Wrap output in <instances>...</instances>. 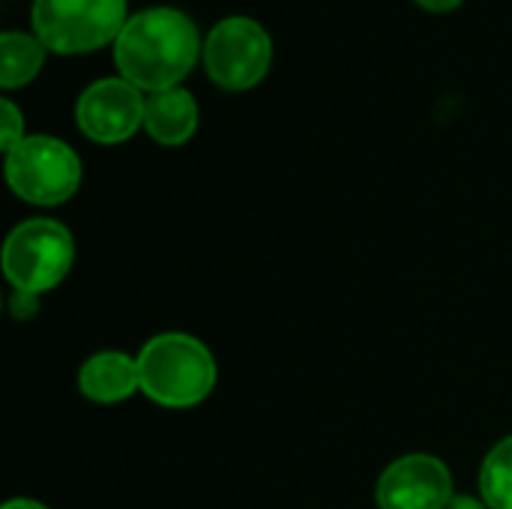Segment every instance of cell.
<instances>
[{
    "label": "cell",
    "instance_id": "cell-1",
    "mask_svg": "<svg viewBox=\"0 0 512 509\" xmlns=\"http://www.w3.org/2000/svg\"><path fill=\"white\" fill-rule=\"evenodd\" d=\"M204 54L195 21L174 6H150L129 15L114 42V63L120 78L141 93H162L180 87Z\"/></svg>",
    "mask_w": 512,
    "mask_h": 509
},
{
    "label": "cell",
    "instance_id": "cell-2",
    "mask_svg": "<svg viewBox=\"0 0 512 509\" xmlns=\"http://www.w3.org/2000/svg\"><path fill=\"white\" fill-rule=\"evenodd\" d=\"M135 357L144 399L165 411H192L204 405L219 384L213 351L192 333H156Z\"/></svg>",
    "mask_w": 512,
    "mask_h": 509
},
{
    "label": "cell",
    "instance_id": "cell-3",
    "mask_svg": "<svg viewBox=\"0 0 512 509\" xmlns=\"http://www.w3.org/2000/svg\"><path fill=\"white\" fill-rule=\"evenodd\" d=\"M0 264L12 291L45 297L72 273L75 237L57 219L30 216L6 234Z\"/></svg>",
    "mask_w": 512,
    "mask_h": 509
},
{
    "label": "cell",
    "instance_id": "cell-4",
    "mask_svg": "<svg viewBox=\"0 0 512 509\" xmlns=\"http://www.w3.org/2000/svg\"><path fill=\"white\" fill-rule=\"evenodd\" d=\"M6 183L15 198L33 207H60L81 189L78 153L54 135H27L3 162Z\"/></svg>",
    "mask_w": 512,
    "mask_h": 509
},
{
    "label": "cell",
    "instance_id": "cell-5",
    "mask_svg": "<svg viewBox=\"0 0 512 509\" xmlns=\"http://www.w3.org/2000/svg\"><path fill=\"white\" fill-rule=\"evenodd\" d=\"M126 0H33V33L54 54H87L117 42Z\"/></svg>",
    "mask_w": 512,
    "mask_h": 509
},
{
    "label": "cell",
    "instance_id": "cell-6",
    "mask_svg": "<svg viewBox=\"0 0 512 509\" xmlns=\"http://www.w3.org/2000/svg\"><path fill=\"white\" fill-rule=\"evenodd\" d=\"M273 63V39L249 15L222 18L204 39V69L210 81L228 93L252 90Z\"/></svg>",
    "mask_w": 512,
    "mask_h": 509
},
{
    "label": "cell",
    "instance_id": "cell-7",
    "mask_svg": "<svg viewBox=\"0 0 512 509\" xmlns=\"http://www.w3.org/2000/svg\"><path fill=\"white\" fill-rule=\"evenodd\" d=\"M144 93L126 78H99L75 102V123L96 144H123L144 126Z\"/></svg>",
    "mask_w": 512,
    "mask_h": 509
},
{
    "label": "cell",
    "instance_id": "cell-8",
    "mask_svg": "<svg viewBox=\"0 0 512 509\" xmlns=\"http://www.w3.org/2000/svg\"><path fill=\"white\" fill-rule=\"evenodd\" d=\"M453 489V474L432 453H405L393 459L375 483L378 509H444Z\"/></svg>",
    "mask_w": 512,
    "mask_h": 509
},
{
    "label": "cell",
    "instance_id": "cell-9",
    "mask_svg": "<svg viewBox=\"0 0 512 509\" xmlns=\"http://www.w3.org/2000/svg\"><path fill=\"white\" fill-rule=\"evenodd\" d=\"M78 390L93 405H120L141 393L138 357L126 351H96L78 369Z\"/></svg>",
    "mask_w": 512,
    "mask_h": 509
},
{
    "label": "cell",
    "instance_id": "cell-10",
    "mask_svg": "<svg viewBox=\"0 0 512 509\" xmlns=\"http://www.w3.org/2000/svg\"><path fill=\"white\" fill-rule=\"evenodd\" d=\"M144 129L162 147L186 144L198 129V102L189 90L171 87L162 93L147 96L144 108Z\"/></svg>",
    "mask_w": 512,
    "mask_h": 509
},
{
    "label": "cell",
    "instance_id": "cell-11",
    "mask_svg": "<svg viewBox=\"0 0 512 509\" xmlns=\"http://www.w3.org/2000/svg\"><path fill=\"white\" fill-rule=\"evenodd\" d=\"M45 63V45L24 33V30H6L0 36V87L18 90L30 84Z\"/></svg>",
    "mask_w": 512,
    "mask_h": 509
},
{
    "label": "cell",
    "instance_id": "cell-12",
    "mask_svg": "<svg viewBox=\"0 0 512 509\" xmlns=\"http://www.w3.org/2000/svg\"><path fill=\"white\" fill-rule=\"evenodd\" d=\"M480 498L489 509H512V435L486 453L480 465Z\"/></svg>",
    "mask_w": 512,
    "mask_h": 509
},
{
    "label": "cell",
    "instance_id": "cell-13",
    "mask_svg": "<svg viewBox=\"0 0 512 509\" xmlns=\"http://www.w3.org/2000/svg\"><path fill=\"white\" fill-rule=\"evenodd\" d=\"M0 117H3V129H0V147L3 156L9 150H15L27 135H24V114L18 111V105L12 99H0Z\"/></svg>",
    "mask_w": 512,
    "mask_h": 509
},
{
    "label": "cell",
    "instance_id": "cell-14",
    "mask_svg": "<svg viewBox=\"0 0 512 509\" xmlns=\"http://www.w3.org/2000/svg\"><path fill=\"white\" fill-rule=\"evenodd\" d=\"M42 309V297L39 294H27V291H12L9 294V315L15 321H30L36 318Z\"/></svg>",
    "mask_w": 512,
    "mask_h": 509
},
{
    "label": "cell",
    "instance_id": "cell-15",
    "mask_svg": "<svg viewBox=\"0 0 512 509\" xmlns=\"http://www.w3.org/2000/svg\"><path fill=\"white\" fill-rule=\"evenodd\" d=\"M444 509H489V504L480 495H468V492H456L450 498V504Z\"/></svg>",
    "mask_w": 512,
    "mask_h": 509
},
{
    "label": "cell",
    "instance_id": "cell-16",
    "mask_svg": "<svg viewBox=\"0 0 512 509\" xmlns=\"http://www.w3.org/2000/svg\"><path fill=\"white\" fill-rule=\"evenodd\" d=\"M414 3H420V6L429 9V12H450V9H456L462 0H414Z\"/></svg>",
    "mask_w": 512,
    "mask_h": 509
},
{
    "label": "cell",
    "instance_id": "cell-17",
    "mask_svg": "<svg viewBox=\"0 0 512 509\" xmlns=\"http://www.w3.org/2000/svg\"><path fill=\"white\" fill-rule=\"evenodd\" d=\"M0 509H51V507H45L42 501H33V498H9V501H6Z\"/></svg>",
    "mask_w": 512,
    "mask_h": 509
}]
</instances>
